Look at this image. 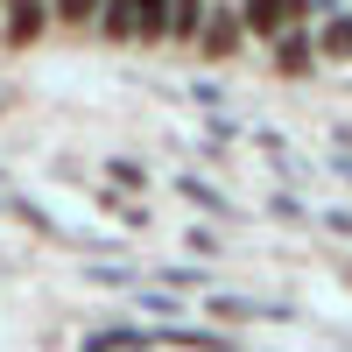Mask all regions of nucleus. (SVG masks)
Here are the masks:
<instances>
[{"label": "nucleus", "mask_w": 352, "mask_h": 352, "mask_svg": "<svg viewBox=\"0 0 352 352\" xmlns=\"http://www.w3.org/2000/svg\"><path fill=\"white\" fill-rule=\"evenodd\" d=\"M36 28H43V8H14L8 14V43H36Z\"/></svg>", "instance_id": "4"}, {"label": "nucleus", "mask_w": 352, "mask_h": 352, "mask_svg": "<svg viewBox=\"0 0 352 352\" xmlns=\"http://www.w3.org/2000/svg\"><path fill=\"white\" fill-rule=\"evenodd\" d=\"M113 8L127 14L134 43H162V36H169V0H113Z\"/></svg>", "instance_id": "1"}, {"label": "nucleus", "mask_w": 352, "mask_h": 352, "mask_svg": "<svg viewBox=\"0 0 352 352\" xmlns=\"http://www.w3.org/2000/svg\"><path fill=\"white\" fill-rule=\"evenodd\" d=\"M310 56H317L310 43H289V36H282V43H275V71H310Z\"/></svg>", "instance_id": "5"}, {"label": "nucleus", "mask_w": 352, "mask_h": 352, "mask_svg": "<svg viewBox=\"0 0 352 352\" xmlns=\"http://www.w3.org/2000/svg\"><path fill=\"white\" fill-rule=\"evenodd\" d=\"M303 0H247L240 8V28H254V36H289V14H296Z\"/></svg>", "instance_id": "2"}, {"label": "nucleus", "mask_w": 352, "mask_h": 352, "mask_svg": "<svg viewBox=\"0 0 352 352\" xmlns=\"http://www.w3.org/2000/svg\"><path fill=\"white\" fill-rule=\"evenodd\" d=\"M197 8H204V0H169V28H176V36H197Z\"/></svg>", "instance_id": "7"}, {"label": "nucleus", "mask_w": 352, "mask_h": 352, "mask_svg": "<svg viewBox=\"0 0 352 352\" xmlns=\"http://www.w3.org/2000/svg\"><path fill=\"white\" fill-rule=\"evenodd\" d=\"M324 56H352V14L324 21Z\"/></svg>", "instance_id": "6"}, {"label": "nucleus", "mask_w": 352, "mask_h": 352, "mask_svg": "<svg viewBox=\"0 0 352 352\" xmlns=\"http://www.w3.org/2000/svg\"><path fill=\"white\" fill-rule=\"evenodd\" d=\"M92 8H99V0H56V14H64V21H92Z\"/></svg>", "instance_id": "8"}, {"label": "nucleus", "mask_w": 352, "mask_h": 352, "mask_svg": "<svg viewBox=\"0 0 352 352\" xmlns=\"http://www.w3.org/2000/svg\"><path fill=\"white\" fill-rule=\"evenodd\" d=\"M197 43H204V56H232V50H240V14H212Z\"/></svg>", "instance_id": "3"}]
</instances>
